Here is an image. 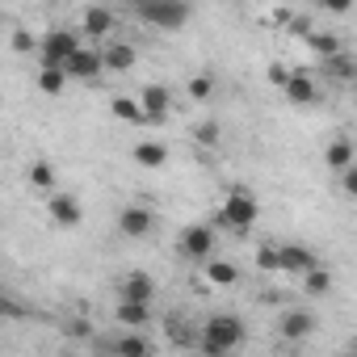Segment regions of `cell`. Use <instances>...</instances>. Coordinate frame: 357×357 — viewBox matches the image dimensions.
<instances>
[{
	"label": "cell",
	"instance_id": "30bf717a",
	"mask_svg": "<svg viewBox=\"0 0 357 357\" xmlns=\"http://www.w3.org/2000/svg\"><path fill=\"white\" fill-rule=\"evenodd\" d=\"M278 332H282L286 340H307V336L315 332V315H311L307 307H294V311H286V315H282Z\"/></svg>",
	"mask_w": 357,
	"mask_h": 357
},
{
	"label": "cell",
	"instance_id": "277c9868",
	"mask_svg": "<svg viewBox=\"0 0 357 357\" xmlns=\"http://www.w3.org/2000/svg\"><path fill=\"white\" fill-rule=\"evenodd\" d=\"M257 219H261V206H257V198H252L248 190H231V194L223 198V223H227V227L248 231Z\"/></svg>",
	"mask_w": 357,
	"mask_h": 357
},
{
	"label": "cell",
	"instance_id": "4fadbf2b",
	"mask_svg": "<svg viewBox=\"0 0 357 357\" xmlns=\"http://www.w3.org/2000/svg\"><path fill=\"white\" fill-rule=\"evenodd\" d=\"M303 43H307V51H311V55H319L324 63H328V59H336V55H344V47H340V34H324V30H311Z\"/></svg>",
	"mask_w": 357,
	"mask_h": 357
},
{
	"label": "cell",
	"instance_id": "4dcf8cb0",
	"mask_svg": "<svg viewBox=\"0 0 357 357\" xmlns=\"http://www.w3.org/2000/svg\"><path fill=\"white\" fill-rule=\"evenodd\" d=\"M13 51H34V38H30V30H13Z\"/></svg>",
	"mask_w": 357,
	"mask_h": 357
},
{
	"label": "cell",
	"instance_id": "d4e9b609",
	"mask_svg": "<svg viewBox=\"0 0 357 357\" xmlns=\"http://www.w3.org/2000/svg\"><path fill=\"white\" fill-rule=\"evenodd\" d=\"M185 93H190V101H211V97H215V76H211V72H198V76H190Z\"/></svg>",
	"mask_w": 357,
	"mask_h": 357
},
{
	"label": "cell",
	"instance_id": "d6986e66",
	"mask_svg": "<svg viewBox=\"0 0 357 357\" xmlns=\"http://www.w3.org/2000/svg\"><path fill=\"white\" fill-rule=\"evenodd\" d=\"M80 30H84V34H109V30H114V13L101 9V5H89V9L80 13Z\"/></svg>",
	"mask_w": 357,
	"mask_h": 357
},
{
	"label": "cell",
	"instance_id": "f546056e",
	"mask_svg": "<svg viewBox=\"0 0 357 357\" xmlns=\"http://www.w3.org/2000/svg\"><path fill=\"white\" fill-rule=\"evenodd\" d=\"M269 84H278V89H286L290 84V76H294V68H286V63H269Z\"/></svg>",
	"mask_w": 357,
	"mask_h": 357
},
{
	"label": "cell",
	"instance_id": "8992f818",
	"mask_svg": "<svg viewBox=\"0 0 357 357\" xmlns=\"http://www.w3.org/2000/svg\"><path fill=\"white\" fill-rule=\"evenodd\" d=\"M47 215H51L55 227H68V231H76V227L84 223V211H80V198H76V194H51Z\"/></svg>",
	"mask_w": 357,
	"mask_h": 357
},
{
	"label": "cell",
	"instance_id": "7c38bea8",
	"mask_svg": "<svg viewBox=\"0 0 357 357\" xmlns=\"http://www.w3.org/2000/svg\"><path fill=\"white\" fill-rule=\"evenodd\" d=\"M122 298H126V303H147V307H151L155 282H151L143 269H135V273H126V282H122Z\"/></svg>",
	"mask_w": 357,
	"mask_h": 357
},
{
	"label": "cell",
	"instance_id": "8fae6325",
	"mask_svg": "<svg viewBox=\"0 0 357 357\" xmlns=\"http://www.w3.org/2000/svg\"><path fill=\"white\" fill-rule=\"evenodd\" d=\"M139 105L147 109V118H151V126H155V122H164V118H168L172 97H168V89H164V84H147V89L139 93Z\"/></svg>",
	"mask_w": 357,
	"mask_h": 357
},
{
	"label": "cell",
	"instance_id": "6da1fadb",
	"mask_svg": "<svg viewBox=\"0 0 357 357\" xmlns=\"http://www.w3.org/2000/svg\"><path fill=\"white\" fill-rule=\"evenodd\" d=\"M244 340H248V328H244V319L231 315V311H219V315H211V319L202 324V353H206V357H227V353H236Z\"/></svg>",
	"mask_w": 357,
	"mask_h": 357
},
{
	"label": "cell",
	"instance_id": "603a6c76",
	"mask_svg": "<svg viewBox=\"0 0 357 357\" xmlns=\"http://www.w3.org/2000/svg\"><path fill=\"white\" fill-rule=\"evenodd\" d=\"M114 353H118V357H151V344H147V336L126 332V336L114 340Z\"/></svg>",
	"mask_w": 357,
	"mask_h": 357
},
{
	"label": "cell",
	"instance_id": "9c48e42d",
	"mask_svg": "<svg viewBox=\"0 0 357 357\" xmlns=\"http://www.w3.org/2000/svg\"><path fill=\"white\" fill-rule=\"evenodd\" d=\"M311 269H319V261H315V252L307 244H282V273L307 278Z\"/></svg>",
	"mask_w": 357,
	"mask_h": 357
},
{
	"label": "cell",
	"instance_id": "cb8c5ba5",
	"mask_svg": "<svg viewBox=\"0 0 357 357\" xmlns=\"http://www.w3.org/2000/svg\"><path fill=\"white\" fill-rule=\"evenodd\" d=\"M26 176H30L34 190H55V168H51V160H34Z\"/></svg>",
	"mask_w": 357,
	"mask_h": 357
},
{
	"label": "cell",
	"instance_id": "5bb4252c",
	"mask_svg": "<svg viewBox=\"0 0 357 357\" xmlns=\"http://www.w3.org/2000/svg\"><path fill=\"white\" fill-rule=\"evenodd\" d=\"M282 93H286L290 105H311V101H315V80H311L303 68H294V76H290V84H286Z\"/></svg>",
	"mask_w": 357,
	"mask_h": 357
},
{
	"label": "cell",
	"instance_id": "7a4b0ae2",
	"mask_svg": "<svg viewBox=\"0 0 357 357\" xmlns=\"http://www.w3.org/2000/svg\"><path fill=\"white\" fill-rule=\"evenodd\" d=\"M135 17L139 22H147V26H155V30H181L190 17H194V9L190 5H181V0H143V5H135Z\"/></svg>",
	"mask_w": 357,
	"mask_h": 357
},
{
	"label": "cell",
	"instance_id": "2e32d148",
	"mask_svg": "<svg viewBox=\"0 0 357 357\" xmlns=\"http://www.w3.org/2000/svg\"><path fill=\"white\" fill-rule=\"evenodd\" d=\"M135 164L139 168H164L168 164V147L164 143H155V139H143V143H135Z\"/></svg>",
	"mask_w": 357,
	"mask_h": 357
},
{
	"label": "cell",
	"instance_id": "484cf974",
	"mask_svg": "<svg viewBox=\"0 0 357 357\" xmlns=\"http://www.w3.org/2000/svg\"><path fill=\"white\" fill-rule=\"evenodd\" d=\"M257 269L282 273V244H261V248H257Z\"/></svg>",
	"mask_w": 357,
	"mask_h": 357
},
{
	"label": "cell",
	"instance_id": "5b68a950",
	"mask_svg": "<svg viewBox=\"0 0 357 357\" xmlns=\"http://www.w3.org/2000/svg\"><path fill=\"white\" fill-rule=\"evenodd\" d=\"M151 227H155V215H151L147 206L130 202V206L118 211V236H126V240H147Z\"/></svg>",
	"mask_w": 357,
	"mask_h": 357
},
{
	"label": "cell",
	"instance_id": "ba28073f",
	"mask_svg": "<svg viewBox=\"0 0 357 357\" xmlns=\"http://www.w3.org/2000/svg\"><path fill=\"white\" fill-rule=\"evenodd\" d=\"M181 252L194 257V261H211V252H215V231L202 227V223L185 227V231H181Z\"/></svg>",
	"mask_w": 357,
	"mask_h": 357
},
{
	"label": "cell",
	"instance_id": "ac0fdd59",
	"mask_svg": "<svg viewBox=\"0 0 357 357\" xmlns=\"http://www.w3.org/2000/svg\"><path fill=\"white\" fill-rule=\"evenodd\" d=\"M114 315H118V324H122V328L139 332V328L151 319V307H147V303H126V298H122V303L114 307Z\"/></svg>",
	"mask_w": 357,
	"mask_h": 357
},
{
	"label": "cell",
	"instance_id": "52a82bcc",
	"mask_svg": "<svg viewBox=\"0 0 357 357\" xmlns=\"http://www.w3.org/2000/svg\"><path fill=\"white\" fill-rule=\"evenodd\" d=\"M101 68H105V55H101V51H93V47H80V51L68 59V68H63V72H68L72 80H97V76H101Z\"/></svg>",
	"mask_w": 357,
	"mask_h": 357
},
{
	"label": "cell",
	"instance_id": "44dd1931",
	"mask_svg": "<svg viewBox=\"0 0 357 357\" xmlns=\"http://www.w3.org/2000/svg\"><path fill=\"white\" fill-rule=\"evenodd\" d=\"M68 80H72V76H68L63 68H38V80H34V84H38V93L59 97V93L68 89Z\"/></svg>",
	"mask_w": 357,
	"mask_h": 357
},
{
	"label": "cell",
	"instance_id": "3957f363",
	"mask_svg": "<svg viewBox=\"0 0 357 357\" xmlns=\"http://www.w3.org/2000/svg\"><path fill=\"white\" fill-rule=\"evenodd\" d=\"M38 51H43V68H68V59L80 51V34L68 30V26H55V30L43 34Z\"/></svg>",
	"mask_w": 357,
	"mask_h": 357
},
{
	"label": "cell",
	"instance_id": "9a60e30c",
	"mask_svg": "<svg viewBox=\"0 0 357 357\" xmlns=\"http://www.w3.org/2000/svg\"><path fill=\"white\" fill-rule=\"evenodd\" d=\"M324 164L332 168V172H349L357 160H353V143L344 139V135H336L332 143H328V151H324Z\"/></svg>",
	"mask_w": 357,
	"mask_h": 357
},
{
	"label": "cell",
	"instance_id": "ffe728a7",
	"mask_svg": "<svg viewBox=\"0 0 357 357\" xmlns=\"http://www.w3.org/2000/svg\"><path fill=\"white\" fill-rule=\"evenodd\" d=\"M101 55H105V68L109 72H130L135 68V47L130 43H109Z\"/></svg>",
	"mask_w": 357,
	"mask_h": 357
},
{
	"label": "cell",
	"instance_id": "f1b7e54d",
	"mask_svg": "<svg viewBox=\"0 0 357 357\" xmlns=\"http://www.w3.org/2000/svg\"><path fill=\"white\" fill-rule=\"evenodd\" d=\"M194 139H198L202 147H215V143H219V122H198V126H194Z\"/></svg>",
	"mask_w": 357,
	"mask_h": 357
},
{
	"label": "cell",
	"instance_id": "d6a6232c",
	"mask_svg": "<svg viewBox=\"0 0 357 357\" xmlns=\"http://www.w3.org/2000/svg\"><path fill=\"white\" fill-rule=\"evenodd\" d=\"M328 13H349V0H324Z\"/></svg>",
	"mask_w": 357,
	"mask_h": 357
},
{
	"label": "cell",
	"instance_id": "e0dca14e",
	"mask_svg": "<svg viewBox=\"0 0 357 357\" xmlns=\"http://www.w3.org/2000/svg\"><path fill=\"white\" fill-rule=\"evenodd\" d=\"M109 109H114V118H122V122L151 126V118H147V109L139 105V97H114V101H109Z\"/></svg>",
	"mask_w": 357,
	"mask_h": 357
},
{
	"label": "cell",
	"instance_id": "4316f807",
	"mask_svg": "<svg viewBox=\"0 0 357 357\" xmlns=\"http://www.w3.org/2000/svg\"><path fill=\"white\" fill-rule=\"evenodd\" d=\"M328 290H332V273H328V269H311V273L303 278V294L319 298V294H328Z\"/></svg>",
	"mask_w": 357,
	"mask_h": 357
},
{
	"label": "cell",
	"instance_id": "7402d4cb",
	"mask_svg": "<svg viewBox=\"0 0 357 357\" xmlns=\"http://www.w3.org/2000/svg\"><path fill=\"white\" fill-rule=\"evenodd\" d=\"M202 273H206L211 286H236V282H240V269H236L231 261H206Z\"/></svg>",
	"mask_w": 357,
	"mask_h": 357
},
{
	"label": "cell",
	"instance_id": "1f68e13d",
	"mask_svg": "<svg viewBox=\"0 0 357 357\" xmlns=\"http://www.w3.org/2000/svg\"><path fill=\"white\" fill-rule=\"evenodd\" d=\"M340 185H344V194H349V198H357V164H353L349 172H340Z\"/></svg>",
	"mask_w": 357,
	"mask_h": 357
},
{
	"label": "cell",
	"instance_id": "83f0119b",
	"mask_svg": "<svg viewBox=\"0 0 357 357\" xmlns=\"http://www.w3.org/2000/svg\"><path fill=\"white\" fill-rule=\"evenodd\" d=\"M328 72H332V76H340V80H357V63H353L349 55H336V59H328Z\"/></svg>",
	"mask_w": 357,
	"mask_h": 357
}]
</instances>
